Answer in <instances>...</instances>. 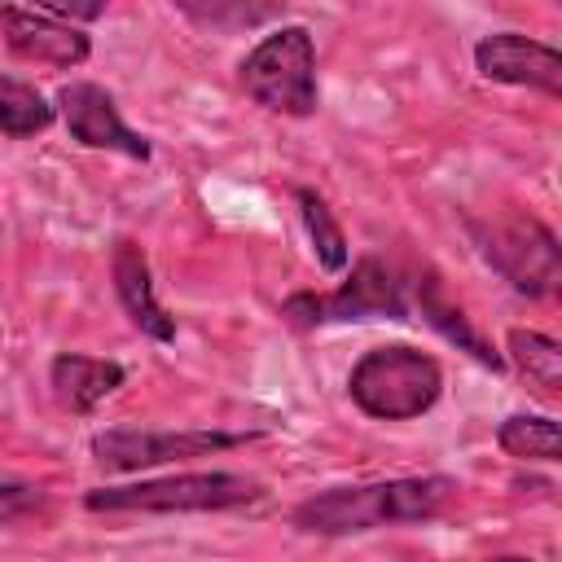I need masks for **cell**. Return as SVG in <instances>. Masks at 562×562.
I'll use <instances>...</instances> for the list:
<instances>
[{
	"label": "cell",
	"instance_id": "11",
	"mask_svg": "<svg viewBox=\"0 0 562 562\" xmlns=\"http://www.w3.org/2000/svg\"><path fill=\"white\" fill-rule=\"evenodd\" d=\"M110 281H114V294H119V307L127 312V321L154 338V342H176V316L158 303L154 294V272H149V259L140 250V241L132 237H119L114 241V255H110Z\"/></svg>",
	"mask_w": 562,
	"mask_h": 562
},
{
	"label": "cell",
	"instance_id": "4",
	"mask_svg": "<svg viewBox=\"0 0 562 562\" xmlns=\"http://www.w3.org/2000/svg\"><path fill=\"white\" fill-rule=\"evenodd\" d=\"M237 79L255 105L281 119H312L321 105L316 83V40L307 26L285 22L268 31L237 66Z\"/></svg>",
	"mask_w": 562,
	"mask_h": 562
},
{
	"label": "cell",
	"instance_id": "16",
	"mask_svg": "<svg viewBox=\"0 0 562 562\" xmlns=\"http://www.w3.org/2000/svg\"><path fill=\"white\" fill-rule=\"evenodd\" d=\"M505 351L514 360V369L540 391V395H558L562 391V342L540 334V329H509Z\"/></svg>",
	"mask_w": 562,
	"mask_h": 562
},
{
	"label": "cell",
	"instance_id": "5",
	"mask_svg": "<svg viewBox=\"0 0 562 562\" xmlns=\"http://www.w3.org/2000/svg\"><path fill=\"white\" fill-rule=\"evenodd\" d=\"M470 237L479 255L527 299H553L562 285V246L549 224L536 215H505V220H470Z\"/></svg>",
	"mask_w": 562,
	"mask_h": 562
},
{
	"label": "cell",
	"instance_id": "9",
	"mask_svg": "<svg viewBox=\"0 0 562 562\" xmlns=\"http://www.w3.org/2000/svg\"><path fill=\"white\" fill-rule=\"evenodd\" d=\"M0 31L18 61L75 70L92 57V35L83 26H70L40 4H0Z\"/></svg>",
	"mask_w": 562,
	"mask_h": 562
},
{
	"label": "cell",
	"instance_id": "20",
	"mask_svg": "<svg viewBox=\"0 0 562 562\" xmlns=\"http://www.w3.org/2000/svg\"><path fill=\"white\" fill-rule=\"evenodd\" d=\"M487 562H531V558H522V553H505V558H487Z\"/></svg>",
	"mask_w": 562,
	"mask_h": 562
},
{
	"label": "cell",
	"instance_id": "1",
	"mask_svg": "<svg viewBox=\"0 0 562 562\" xmlns=\"http://www.w3.org/2000/svg\"><path fill=\"white\" fill-rule=\"evenodd\" d=\"M457 492L461 487L448 474L347 483V487H325L299 501L290 522L307 536H360V531H382V527H404V522H430L452 505Z\"/></svg>",
	"mask_w": 562,
	"mask_h": 562
},
{
	"label": "cell",
	"instance_id": "14",
	"mask_svg": "<svg viewBox=\"0 0 562 562\" xmlns=\"http://www.w3.org/2000/svg\"><path fill=\"white\" fill-rule=\"evenodd\" d=\"M57 119V105L26 79L0 75V136L9 140H31L40 132H48Z\"/></svg>",
	"mask_w": 562,
	"mask_h": 562
},
{
	"label": "cell",
	"instance_id": "6",
	"mask_svg": "<svg viewBox=\"0 0 562 562\" xmlns=\"http://www.w3.org/2000/svg\"><path fill=\"white\" fill-rule=\"evenodd\" d=\"M259 430H140V426H110L92 435V461L119 474L171 465V461H198L211 452L246 448L255 443Z\"/></svg>",
	"mask_w": 562,
	"mask_h": 562
},
{
	"label": "cell",
	"instance_id": "10",
	"mask_svg": "<svg viewBox=\"0 0 562 562\" xmlns=\"http://www.w3.org/2000/svg\"><path fill=\"white\" fill-rule=\"evenodd\" d=\"M404 285L378 255H360L334 294H321V325L329 321H404Z\"/></svg>",
	"mask_w": 562,
	"mask_h": 562
},
{
	"label": "cell",
	"instance_id": "17",
	"mask_svg": "<svg viewBox=\"0 0 562 562\" xmlns=\"http://www.w3.org/2000/svg\"><path fill=\"white\" fill-rule=\"evenodd\" d=\"M294 206H299V220H303V228H307V237H312L316 263H321L325 272H342L347 259H351V246H347V233H342V224L334 220L329 202H325L316 189H294Z\"/></svg>",
	"mask_w": 562,
	"mask_h": 562
},
{
	"label": "cell",
	"instance_id": "3",
	"mask_svg": "<svg viewBox=\"0 0 562 562\" xmlns=\"http://www.w3.org/2000/svg\"><path fill=\"white\" fill-rule=\"evenodd\" d=\"M351 404L373 422H413L443 395V369L430 351L408 342L369 347L347 373Z\"/></svg>",
	"mask_w": 562,
	"mask_h": 562
},
{
	"label": "cell",
	"instance_id": "7",
	"mask_svg": "<svg viewBox=\"0 0 562 562\" xmlns=\"http://www.w3.org/2000/svg\"><path fill=\"white\" fill-rule=\"evenodd\" d=\"M53 105H57V114H61V123H66V132H70L75 145H83V149H110V154H123L132 162H149L154 158L149 136L136 132L119 114L114 97L101 83L70 79L66 88H57V101Z\"/></svg>",
	"mask_w": 562,
	"mask_h": 562
},
{
	"label": "cell",
	"instance_id": "15",
	"mask_svg": "<svg viewBox=\"0 0 562 562\" xmlns=\"http://www.w3.org/2000/svg\"><path fill=\"white\" fill-rule=\"evenodd\" d=\"M496 443L514 461H544V465L562 461V430L544 413H514V417H505L496 426Z\"/></svg>",
	"mask_w": 562,
	"mask_h": 562
},
{
	"label": "cell",
	"instance_id": "8",
	"mask_svg": "<svg viewBox=\"0 0 562 562\" xmlns=\"http://www.w3.org/2000/svg\"><path fill=\"white\" fill-rule=\"evenodd\" d=\"M474 70L492 83L531 88L544 97H562V53L522 31H492L474 44Z\"/></svg>",
	"mask_w": 562,
	"mask_h": 562
},
{
	"label": "cell",
	"instance_id": "18",
	"mask_svg": "<svg viewBox=\"0 0 562 562\" xmlns=\"http://www.w3.org/2000/svg\"><path fill=\"white\" fill-rule=\"evenodd\" d=\"M35 518H48V492L26 479L0 483V527H26Z\"/></svg>",
	"mask_w": 562,
	"mask_h": 562
},
{
	"label": "cell",
	"instance_id": "2",
	"mask_svg": "<svg viewBox=\"0 0 562 562\" xmlns=\"http://www.w3.org/2000/svg\"><path fill=\"white\" fill-rule=\"evenodd\" d=\"M263 501V483L241 470H189L83 492L88 514H224Z\"/></svg>",
	"mask_w": 562,
	"mask_h": 562
},
{
	"label": "cell",
	"instance_id": "13",
	"mask_svg": "<svg viewBox=\"0 0 562 562\" xmlns=\"http://www.w3.org/2000/svg\"><path fill=\"white\" fill-rule=\"evenodd\" d=\"M413 294H417V307H422V321L443 338V342H452L457 351H465L470 360H479L483 369H492V373H501L505 369V356L470 325V316L448 299V290H443V281L426 268V272H417V281H413Z\"/></svg>",
	"mask_w": 562,
	"mask_h": 562
},
{
	"label": "cell",
	"instance_id": "12",
	"mask_svg": "<svg viewBox=\"0 0 562 562\" xmlns=\"http://www.w3.org/2000/svg\"><path fill=\"white\" fill-rule=\"evenodd\" d=\"M127 382V369L105 356H83V351H57L48 364V386L61 408L70 413H92L105 395H114Z\"/></svg>",
	"mask_w": 562,
	"mask_h": 562
},
{
	"label": "cell",
	"instance_id": "19",
	"mask_svg": "<svg viewBox=\"0 0 562 562\" xmlns=\"http://www.w3.org/2000/svg\"><path fill=\"white\" fill-rule=\"evenodd\" d=\"M180 13L202 22V26H215V31H228V26H255V22H268L277 18L272 4H193V0H180Z\"/></svg>",
	"mask_w": 562,
	"mask_h": 562
}]
</instances>
